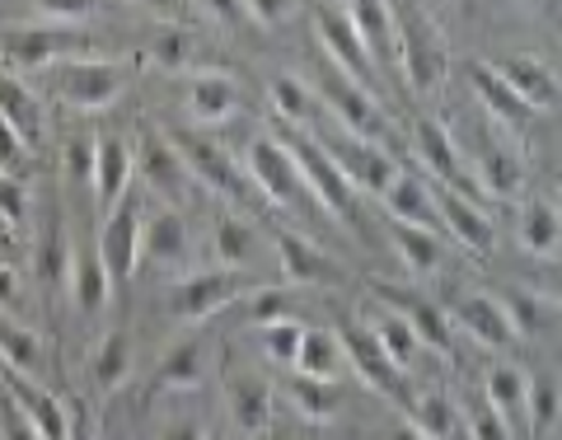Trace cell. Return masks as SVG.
I'll list each match as a JSON object with an SVG mask.
<instances>
[{"label":"cell","mask_w":562,"mask_h":440,"mask_svg":"<svg viewBox=\"0 0 562 440\" xmlns=\"http://www.w3.org/2000/svg\"><path fill=\"white\" fill-rule=\"evenodd\" d=\"M525 390H530V380H525V371H516V365H497V371L487 375V403L497 413L525 408Z\"/></svg>","instance_id":"45"},{"label":"cell","mask_w":562,"mask_h":440,"mask_svg":"<svg viewBox=\"0 0 562 440\" xmlns=\"http://www.w3.org/2000/svg\"><path fill=\"white\" fill-rule=\"evenodd\" d=\"M33 5H38L52 24H80L99 10V0H33Z\"/></svg>","instance_id":"51"},{"label":"cell","mask_w":562,"mask_h":440,"mask_svg":"<svg viewBox=\"0 0 562 440\" xmlns=\"http://www.w3.org/2000/svg\"><path fill=\"white\" fill-rule=\"evenodd\" d=\"M366 328L375 332V342L384 347V357H390L398 371H408L413 365V357H417V338H413V328H408V319H403L398 309H371V319H366Z\"/></svg>","instance_id":"35"},{"label":"cell","mask_w":562,"mask_h":440,"mask_svg":"<svg viewBox=\"0 0 562 440\" xmlns=\"http://www.w3.org/2000/svg\"><path fill=\"white\" fill-rule=\"evenodd\" d=\"M469 431L473 440H512V427H506V413H497L492 403H473L469 408Z\"/></svg>","instance_id":"49"},{"label":"cell","mask_w":562,"mask_h":440,"mask_svg":"<svg viewBox=\"0 0 562 440\" xmlns=\"http://www.w3.org/2000/svg\"><path fill=\"white\" fill-rule=\"evenodd\" d=\"M413 140H417L422 165H431V173H436V179H441L446 188H454V183L464 179V173H460V155H454V140H450V132L441 127V122L422 117L417 132H413Z\"/></svg>","instance_id":"30"},{"label":"cell","mask_w":562,"mask_h":440,"mask_svg":"<svg viewBox=\"0 0 562 440\" xmlns=\"http://www.w3.org/2000/svg\"><path fill=\"white\" fill-rule=\"evenodd\" d=\"M314 99H324V109H333V117L342 122V127L351 132V140H366V146H380L384 140V113L375 109V99L371 90H361L351 76H342V70H333L324 66L319 70V94Z\"/></svg>","instance_id":"7"},{"label":"cell","mask_w":562,"mask_h":440,"mask_svg":"<svg viewBox=\"0 0 562 440\" xmlns=\"http://www.w3.org/2000/svg\"><path fill=\"white\" fill-rule=\"evenodd\" d=\"M262 291V281L249 277L244 268H211V272H192L179 286L169 291V314L183 324H202L211 314H221L225 305H235L239 295Z\"/></svg>","instance_id":"3"},{"label":"cell","mask_w":562,"mask_h":440,"mask_svg":"<svg viewBox=\"0 0 562 440\" xmlns=\"http://www.w3.org/2000/svg\"><path fill=\"white\" fill-rule=\"evenodd\" d=\"M286 398H291V408L310 417V421H333L342 413V398L347 390L338 380H310V375H291L286 380Z\"/></svg>","instance_id":"28"},{"label":"cell","mask_w":562,"mask_h":440,"mask_svg":"<svg viewBox=\"0 0 562 440\" xmlns=\"http://www.w3.org/2000/svg\"><path fill=\"white\" fill-rule=\"evenodd\" d=\"M479 179L487 183V192H497V198H516V192L525 188V169H520L516 155L487 146L483 160H479Z\"/></svg>","instance_id":"41"},{"label":"cell","mask_w":562,"mask_h":440,"mask_svg":"<svg viewBox=\"0 0 562 440\" xmlns=\"http://www.w3.org/2000/svg\"><path fill=\"white\" fill-rule=\"evenodd\" d=\"M70 301H76V309L80 314H99L103 305H109V291H113V281H109V272H103V262H99V253L90 249V253H76V262H70Z\"/></svg>","instance_id":"31"},{"label":"cell","mask_w":562,"mask_h":440,"mask_svg":"<svg viewBox=\"0 0 562 440\" xmlns=\"http://www.w3.org/2000/svg\"><path fill=\"white\" fill-rule=\"evenodd\" d=\"M530 5H553V0H530Z\"/></svg>","instance_id":"63"},{"label":"cell","mask_w":562,"mask_h":440,"mask_svg":"<svg viewBox=\"0 0 562 440\" xmlns=\"http://www.w3.org/2000/svg\"><path fill=\"white\" fill-rule=\"evenodd\" d=\"M408 427L422 431L427 440H450L460 417H454V408L441 394H422V398H408Z\"/></svg>","instance_id":"40"},{"label":"cell","mask_w":562,"mask_h":440,"mask_svg":"<svg viewBox=\"0 0 562 440\" xmlns=\"http://www.w3.org/2000/svg\"><path fill=\"white\" fill-rule=\"evenodd\" d=\"M202 5L216 14L221 24H244V20H249V14H244V0H202Z\"/></svg>","instance_id":"56"},{"label":"cell","mask_w":562,"mask_h":440,"mask_svg":"<svg viewBox=\"0 0 562 440\" xmlns=\"http://www.w3.org/2000/svg\"><path fill=\"white\" fill-rule=\"evenodd\" d=\"M469 80H473V90H479V99L487 103V109L497 113V117H506L512 127H530V122L539 117L530 103H525V99L512 90V84H502V76H497V70H492L487 61H473V66H469Z\"/></svg>","instance_id":"27"},{"label":"cell","mask_w":562,"mask_h":440,"mask_svg":"<svg viewBox=\"0 0 562 440\" xmlns=\"http://www.w3.org/2000/svg\"><path fill=\"white\" fill-rule=\"evenodd\" d=\"M0 221H5L10 230H20L29 221V192L20 179H0Z\"/></svg>","instance_id":"50"},{"label":"cell","mask_w":562,"mask_h":440,"mask_svg":"<svg viewBox=\"0 0 562 440\" xmlns=\"http://www.w3.org/2000/svg\"><path fill=\"white\" fill-rule=\"evenodd\" d=\"M136 5H146L160 20H183V0H136Z\"/></svg>","instance_id":"58"},{"label":"cell","mask_w":562,"mask_h":440,"mask_svg":"<svg viewBox=\"0 0 562 440\" xmlns=\"http://www.w3.org/2000/svg\"><path fill=\"white\" fill-rule=\"evenodd\" d=\"M188 109L198 122H231L239 109H244V90L231 80V76H198L188 90Z\"/></svg>","instance_id":"23"},{"label":"cell","mask_w":562,"mask_h":440,"mask_svg":"<svg viewBox=\"0 0 562 440\" xmlns=\"http://www.w3.org/2000/svg\"><path fill=\"white\" fill-rule=\"evenodd\" d=\"M333 338H338L347 365H351V371H357L366 384H371L375 394L398 398L403 408H408V384H403V371H398L390 357H384V347L375 342V332H371V328H366L361 319H338Z\"/></svg>","instance_id":"6"},{"label":"cell","mask_w":562,"mask_h":440,"mask_svg":"<svg viewBox=\"0 0 562 440\" xmlns=\"http://www.w3.org/2000/svg\"><path fill=\"white\" fill-rule=\"evenodd\" d=\"M342 347L333 332L324 328H305V338H301V357H295V375H310V380H338L342 375Z\"/></svg>","instance_id":"33"},{"label":"cell","mask_w":562,"mask_h":440,"mask_svg":"<svg viewBox=\"0 0 562 440\" xmlns=\"http://www.w3.org/2000/svg\"><path fill=\"white\" fill-rule=\"evenodd\" d=\"M394 57L403 61V76H408V84L417 94L431 90L446 70V47L422 14H408V20H403V33H394Z\"/></svg>","instance_id":"12"},{"label":"cell","mask_w":562,"mask_h":440,"mask_svg":"<svg viewBox=\"0 0 562 440\" xmlns=\"http://www.w3.org/2000/svg\"><path fill=\"white\" fill-rule=\"evenodd\" d=\"M291 309H295V295L291 291H277V286L254 291V319H258V328H268L277 319H291Z\"/></svg>","instance_id":"48"},{"label":"cell","mask_w":562,"mask_h":440,"mask_svg":"<svg viewBox=\"0 0 562 440\" xmlns=\"http://www.w3.org/2000/svg\"><path fill=\"white\" fill-rule=\"evenodd\" d=\"M375 291H380V301H384V305H390V309H398L403 319H408V328H413L417 347H431L436 357L454 361V332H450V319H446V309H441V305L422 301L417 291L390 286V281H375Z\"/></svg>","instance_id":"11"},{"label":"cell","mask_w":562,"mask_h":440,"mask_svg":"<svg viewBox=\"0 0 562 440\" xmlns=\"http://www.w3.org/2000/svg\"><path fill=\"white\" fill-rule=\"evenodd\" d=\"M314 33H319V43L333 52V61H338L342 70H351V80L361 84H371L375 80V61L366 57V47L357 38V29H351V20L342 10H333V5H319L314 10Z\"/></svg>","instance_id":"15"},{"label":"cell","mask_w":562,"mask_h":440,"mask_svg":"<svg viewBox=\"0 0 562 440\" xmlns=\"http://www.w3.org/2000/svg\"><path fill=\"white\" fill-rule=\"evenodd\" d=\"M202 380H206V342L188 338L169 347V357L160 361V390H198Z\"/></svg>","instance_id":"36"},{"label":"cell","mask_w":562,"mask_h":440,"mask_svg":"<svg viewBox=\"0 0 562 440\" xmlns=\"http://www.w3.org/2000/svg\"><path fill=\"white\" fill-rule=\"evenodd\" d=\"M272 244H277L281 268H286V277L295 281V286H338V281H342V272L328 262V253H324V249H314L305 235L277 230Z\"/></svg>","instance_id":"17"},{"label":"cell","mask_w":562,"mask_h":440,"mask_svg":"<svg viewBox=\"0 0 562 440\" xmlns=\"http://www.w3.org/2000/svg\"><path fill=\"white\" fill-rule=\"evenodd\" d=\"M347 20L357 29V38L371 61H394V14L390 0H347Z\"/></svg>","instance_id":"20"},{"label":"cell","mask_w":562,"mask_h":440,"mask_svg":"<svg viewBox=\"0 0 562 440\" xmlns=\"http://www.w3.org/2000/svg\"><path fill=\"white\" fill-rule=\"evenodd\" d=\"M0 384L10 390L14 413H20L43 440H66V436H70V413H66V403H57V394H47L33 375H20V371H10V365H5V371H0Z\"/></svg>","instance_id":"13"},{"label":"cell","mask_w":562,"mask_h":440,"mask_svg":"<svg viewBox=\"0 0 562 440\" xmlns=\"http://www.w3.org/2000/svg\"><path fill=\"white\" fill-rule=\"evenodd\" d=\"M384 206L398 225H417V230H441V216H436V202H431V188L417 183L413 173H398V179L384 188Z\"/></svg>","instance_id":"22"},{"label":"cell","mask_w":562,"mask_h":440,"mask_svg":"<svg viewBox=\"0 0 562 440\" xmlns=\"http://www.w3.org/2000/svg\"><path fill=\"white\" fill-rule=\"evenodd\" d=\"M94 183H99L103 211H113L122 198H127V183H132V146L122 136H99L94 140Z\"/></svg>","instance_id":"21"},{"label":"cell","mask_w":562,"mask_h":440,"mask_svg":"<svg viewBox=\"0 0 562 440\" xmlns=\"http://www.w3.org/2000/svg\"><path fill=\"white\" fill-rule=\"evenodd\" d=\"M390 440H427V436H422V431H413V427H398Z\"/></svg>","instance_id":"62"},{"label":"cell","mask_w":562,"mask_h":440,"mask_svg":"<svg viewBox=\"0 0 562 440\" xmlns=\"http://www.w3.org/2000/svg\"><path fill=\"white\" fill-rule=\"evenodd\" d=\"M268 94H272V113L281 117V127H310L314 113H319V99H314L310 84H301L295 76H281L268 84Z\"/></svg>","instance_id":"37"},{"label":"cell","mask_w":562,"mask_h":440,"mask_svg":"<svg viewBox=\"0 0 562 440\" xmlns=\"http://www.w3.org/2000/svg\"><path fill=\"white\" fill-rule=\"evenodd\" d=\"M390 239H394L398 258L408 262V272H417V277L436 272V268H441V258H446V244L436 239L431 230H417V225H398V221H394Z\"/></svg>","instance_id":"38"},{"label":"cell","mask_w":562,"mask_h":440,"mask_svg":"<svg viewBox=\"0 0 562 440\" xmlns=\"http://www.w3.org/2000/svg\"><path fill=\"white\" fill-rule=\"evenodd\" d=\"M249 183L262 192L268 202H277V206H286V211H319V202L310 198V188H305V179H301V169H295V160L286 150L277 146L272 136H258L254 146H249Z\"/></svg>","instance_id":"4"},{"label":"cell","mask_w":562,"mask_h":440,"mask_svg":"<svg viewBox=\"0 0 562 440\" xmlns=\"http://www.w3.org/2000/svg\"><path fill=\"white\" fill-rule=\"evenodd\" d=\"M146 57L165 70H188L192 57H198V47H192V33L188 29H169V33H155L146 43Z\"/></svg>","instance_id":"43"},{"label":"cell","mask_w":562,"mask_h":440,"mask_svg":"<svg viewBox=\"0 0 562 440\" xmlns=\"http://www.w3.org/2000/svg\"><path fill=\"white\" fill-rule=\"evenodd\" d=\"M165 440H206V436H198V431H192V427H173Z\"/></svg>","instance_id":"61"},{"label":"cell","mask_w":562,"mask_h":440,"mask_svg":"<svg viewBox=\"0 0 562 440\" xmlns=\"http://www.w3.org/2000/svg\"><path fill=\"white\" fill-rule=\"evenodd\" d=\"M231 421L244 436H268L272 427V390L262 380H235L231 384Z\"/></svg>","instance_id":"29"},{"label":"cell","mask_w":562,"mask_h":440,"mask_svg":"<svg viewBox=\"0 0 562 440\" xmlns=\"http://www.w3.org/2000/svg\"><path fill=\"white\" fill-rule=\"evenodd\" d=\"M502 76V84H512V90L530 103L535 113H553L558 109V99H562V90H558V76L549 66H543L539 57H502L497 66H492Z\"/></svg>","instance_id":"18"},{"label":"cell","mask_w":562,"mask_h":440,"mask_svg":"<svg viewBox=\"0 0 562 440\" xmlns=\"http://www.w3.org/2000/svg\"><path fill=\"white\" fill-rule=\"evenodd\" d=\"M66 440H94V431H90V421H85L80 413H70V436Z\"/></svg>","instance_id":"60"},{"label":"cell","mask_w":562,"mask_h":440,"mask_svg":"<svg viewBox=\"0 0 562 440\" xmlns=\"http://www.w3.org/2000/svg\"><path fill=\"white\" fill-rule=\"evenodd\" d=\"M132 169H136L140 183L155 188V192H165V198H183L188 183H192V173H188V165L179 160L173 140H169L165 132H155V127H140V132H136Z\"/></svg>","instance_id":"10"},{"label":"cell","mask_w":562,"mask_h":440,"mask_svg":"<svg viewBox=\"0 0 562 440\" xmlns=\"http://www.w3.org/2000/svg\"><path fill=\"white\" fill-rule=\"evenodd\" d=\"M249 244H254V230L244 221H221L216 225V258L221 268H239L249 258Z\"/></svg>","instance_id":"47"},{"label":"cell","mask_w":562,"mask_h":440,"mask_svg":"<svg viewBox=\"0 0 562 440\" xmlns=\"http://www.w3.org/2000/svg\"><path fill=\"white\" fill-rule=\"evenodd\" d=\"M277 146L291 155L295 160V169H301V179H305V188H310V198L319 202L324 211H333L342 225H361V206H357V188H351L342 173H338V165L324 155V146L314 140L310 132H301V127H277Z\"/></svg>","instance_id":"2"},{"label":"cell","mask_w":562,"mask_h":440,"mask_svg":"<svg viewBox=\"0 0 562 440\" xmlns=\"http://www.w3.org/2000/svg\"><path fill=\"white\" fill-rule=\"evenodd\" d=\"M262 338V351L277 361V365H291L295 371V357H301V338H305V324H295V319H277L258 332Z\"/></svg>","instance_id":"46"},{"label":"cell","mask_w":562,"mask_h":440,"mask_svg":"<svg viewBox=\"0 0 562 440\" xmlns=\"http://www.w3.org/2000/svg\"><path fill=\"white\" fill-rule=\"evenodd\" d=\"M0 440H43V436L33 431L20 413H14V403H5V421H0Z\"/></svg>","instance_id":"55"},{"label":"cell","mask_w":562,"mask_h":440,"mask_svg":"<svg viewBox=\"0 0 562 440\" xmlns=\"http://www.w3.org/2000/svg\"><path fill=\"white\" fill-rule=\"evenodd\" d=\"M558 239H562V225H558V206L553 202H535L525 206L520 216V244L539 258H553L558 253Z\"/></svg>","instance_id":"39"},{"label":"cell","mask_w":562,"mask_h":440,"mask_svg":"<svg viewBox=\"0 0 562 440\" xmlns=\"http://www.w3.org/2000/svg\"><path fill=\"white\" fill-rule=\"evenodd\" d=\"M38 361H43V347H38V338H33L29 328L0 324V365H10V371H20V375H33L38 371Z\"/></svg>","instance_id":"42"},{"label":"cell","mask_w":562,"mask_h":440,"mask_svg":"<svg viewBox=\"0 0 562 440\" xmlns=\"http://www.w3.org/2000/svg\"><path fill=\"white\" fill-rule=\"evenodd\" d=\"M14 301H20V277L10 262H0V309H14Z\"/></svg>","instance_id":"57"},{"label":"cell","mask_w":562,"mask_h":440,"mask_svg":"<svg viewBox=\"0 0 562 440\" xmlns=\"http://www.w3.org/2000/svg\"><path fill=\"white\" fill-rule=\"evenodd\" d=\"M127 84H132V66L109 57H66V61H52L47 70V94L85 117L109 113L127 94Z\"/></svg>","instance_id":"1"},{"label":"cell","mask_w":562,"mask_h":440,"mask_svg":"<svg viewBox=\"0 0 562 440\" xmlns=\"http://www.w3.org/2000/svg\"><path fill=\"white\" fill-rule=\"evenodd\" d=\"M169 140H173L179 160L188 165V173H192L198 183L216 188L221 198H231V202H249L254 183L244 179V169L216 146V140H206V136H198V132H169Z\"/></svg>","instance_id":"8"},{"label":"cell","mask_w":562,"mask_h":440,"mask_svg":"<svg viewBox=\"0 0 562 440\" xmlns=\"http://www.w3.org/2000/svg\"><path fill=\"white\" fill-rule=\"evenodd\" d=\"M0 117H5L10 132L24 140V150H33L43 140V109H38V99H33L14 76H5V70H0Z\"/></svg>","instance_id":"26"},{"label":"cell","mask_w":562,"mask_h":440,"mask_svg":"<svg viewBox=\"0 0 562 440\" xmlns=\"http://www.w3.org/2000/svg\"><path fill=\"white\" fill-rule=\"evenodd\" d=\"M14 249H20V230H10V225L0 221V262H10Z\"/></svg>","instance_id":"59"},{"label":"cell","mask_w":562,"mask_h":440,"mask_svg":"<svg viewBox=\"0 0 562 440\" xmlns=\"http://www.w3.org/2000/svg\"><path fill=\"white\" fill-rule=\"evenodd\" d=\"M140 253L160 262H179L188 253V221L179 211H160L155 221H146L140 225Z\"/></svg>","instance_id":"34"},{"label":"cell","mask_w":562,"mask_h":440,"mask_svg":"<svg viewBox=\"0 0 562 440\" xmlns=\"http://www.w3.org/2000/svg\"><path fill=\"white\" fill-rule=\"evenodd\" d=\"M136 371V351L127 342V332H103V342L90 351V375L99 394H117Z\"/></svg>","instance_id":"25"},{"label":"cell","mask_w":562,"mask_h":440,"mask_svg":"<svg viewBox=\"0 0 562 440\" xmlns=\"http://www.w3.org/2000/svg\"><path fill=\"white\" fill-rule=\"evenodd\" d=\"M431 202H436V216H441V225L464 244L469 253H479V258L492 253V244H497V230H492V221L464 198L460 188L436 183V188H431Z\"/></svg>","instance_id":"14"},{"label":"cell","mask_w":562,"mask_h":440,"mask_svg":"<svg viewBox=\"0 0 562 440\" xmlns=\"http://www.w3.org/2000/svg\"><path fill=\"white\" fill-rule=\"evenodd\" d=\"M506 309V319H512V332L516 338H539V332H549L558 324V301L549 295H530V291H506V301H497Z\"/></svg>","instance_id":"32"},{"label":"cell","mask_w":562,"mask_h":440,"mask_svg":"<svg viewBox=\"0 0 562 440\" xmlns=\"http://www.w3.org/2000/svg\"><path fill=\"white\" fill-rule=\"evenodd\" d=\"M295 10V0H244V14H249L254 24H277V20H286V14Z\"/></svg>","instance_id":"53"},{"label":"cell","mask_w":562,"mask_h":440,"mask_svg":"<svg viewBox=\"0 0 562 440\" xmlns=\"http://www.w3.org/2000/svg\"><path fill=\"white\" fill-rule=\"evenodd\" d=\"M140 202L136 198H122L109 216H103V230H99V262L109 281H132L140 268Z\"/></svg>","instance_id":"9"},{"label":"cell","mask_w":562,"mask_h":440,"mask_svg":"<svg viewBox=\"0 0 562 440\" xmlns=\"http://www.w3.org/2000/svg\"><path fill=\"white\" fill-rule=\"evenodd\" d=\"M24 155H29V150H24V140L10 132V122H5V117H0V165H5V169H20Z\"/></svg>","instance_id":"54"},{"label":"cell","mask_w":562,"mask_h":440,"mask_svg":"<svg viewBox=\"0 0 562 440\" xmlns=\"http://www.w3.org/2000/svg\"><path fill=\"white\" fill-rule=\"evenodd\" d=\"M70 262H76V249H70V239H66V221L52 216L43 225L38 244H33V272H38V281L47 291H57L70 281Z\"/></svg>","instance_id":"24"},{"label":"cell","mask_w":562,"mask_h":440,"mask_svg":"<svg viewBox=\"0 0 562 440\" xmlns=\"http://www.w3.org/2000/svg\"><path fill=\"white\" fill-rule=\"evenodd\" d=\"M66 173L76 183H85V179H94V140H85V136H76L66 146Z\"/></svg>","instance_id":"52"},{"label":"cell","mask_w":562,"mask_h":440,"mask_svg":"<svg viewBox=\"0 0 562 440\" xmlns=\"http://www.w3.org/2000/svg\"><path fill=\"white\" fill-rule=\"evenodd\" d=\"M90 52H94V38L76 24H43V29H20L0 38V57L20 70H38L66 57H90Z\"/></svg>","instance_id":"5"},{"label":"cell","mask_w":562,"mask_h":440,"mask_svg":"<svg viewBox=\"0 0 562 440\" xmlns=\"http://www.w3.org/2000/svg\"><path fill=\"white\" fill-rule=\"evenodd\" d=\"M324 155L338 165V173L351 188L384 192L398 179V169H394L390 155H384L380 146H366V140H333V146H324Z\"/></svg>","instance_id":"16"},{"label":"cell","mask_w":562,"mask_h":440,"mask_svg":"<svg viewBox=\"0 0 562 440\" xmlns=\"http://www.w3.org/2000/svg\"><path fill=\"white\" fill-rule=\"evenodd\" d=\"M454 324H460L469 338L483 342V347H506V342H516L512 319H506V309L492 301V295H460V301H454Z\"/></svg>","instance_id":"19"},{"label":"cell","mask_w":562,"mask_h":440,"mask_svg":"<svg viewBox=\"0 0 562 440\" xmlns=\"http://www.w3.org/2000/svg\"><path fill=\"white\" fill-rule=\"evenodd\" d=\"M525 413H530L535 436H549L558 427V380L553 375L530 380V390H525Z\"/></svg>","instance_id":"44"}]
</instances>
